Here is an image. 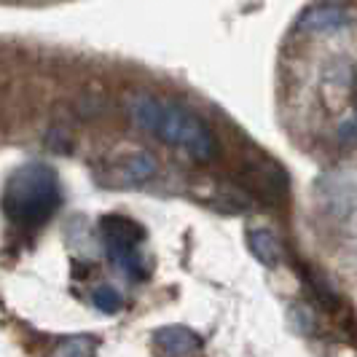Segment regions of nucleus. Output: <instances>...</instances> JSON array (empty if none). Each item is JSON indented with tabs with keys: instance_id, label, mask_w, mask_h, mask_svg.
<instances>
[{
	"instance_id": "obj_11",
	"label": "nucleus",
	"mask_w": 357,
	"mask_h": 357,
	"mask_svg": "<svg viewBox=\"0 0 357 357\" xmlns=\"http://www.w3.org/2000/svg\"><path fill=\"white\" fill-rule=\"evenodd\" d=\"M290 320H293V325H296V331H301V333H314L317 320H314V312H312L306 304L293 306V309H290Z\"/></svg>"
},
{
	"instance_id": "obj_4",
	"label": "nucleus",
	"mask_w": 357,
	"mask_h": 357,
	"mask_svg": "<svg viewBox=\"0 0 357 357\" xmlns=\"http://www.w3.org/2000/svg\"><path fill=\"white\" fill-rule=\"evenodd\" d=\"M352 24V14L344 3H314L298 17V30L312 33V36H331L347 30Z\"/></svg>"
},
{
	"instance_id": "obj_3",
	"label": "nucleus",
	"mask_w": 357,
	"mask_h": 357,
	"mask_svg": "<svg viewBox=\"0 0 357 357\" xmlns=\"http://www.w3.org/2000/svg\"><path fill=\"white\" fill-rule=\"evenodd\" d=\"M100 231L105 239V252L110 264L126 274L129 280H145L148 277V266L140 258L137 248L143 245L145 229L140 223L129 220L124 215H107L100 220Z\"/></svg>"
},
{
	"instance_id": "obj_9",
	"label": "nucleus",
	"mask_w": 357,
	"mask_h": 357,
	"mask_svg": "<svg viewBox=\"0 0 357 357\" xmlns=\"http://www.w3.org/2000/svg\"><path fill=\"white\" fill-rule=\"evenodd\" d=\"M91 301L94 306L100 309V312H107V314H113V312H119L121 306H124V298H121V293L116 290V287L110 285H97L91 290Z\"/></svg>"
},
{
	"instance_id": "obj_8",
	"label": "nucleus",
	"mask_w": 357,
	"mask_h": 357,
	"mask_svg": "<svg viewBox=\"0 0 357 357\" xmlns=\"http://www.w3.org/2000/svg\"><path fill=\"white\" fill-rule=\"evenodd\" d=\"M159 172V164L151 153H135L129 156L124 164V175L132 183H143V180H151L153 175Z\"/></svg>"
},
{
	"instance_id": "obj_13",
	"label": "nucleus",
	"mask_w": 357,
	"mask_h": 357,
	"mask_svg": "<svg viewBox=\"0 0 357 357\" xmlns=\"http://www.w3.org/2000/svg\"><path fill=\"white\" fill-rule=\"evenodd\" d=\"M355 84H357V73H355Z\"/></svg>"
},
{
	"instance_id": "obj_5",
	"label": "nucleus",
	"mask_w": 357,
	"mask_h": 357,
	"mask_svg": "<svg viewBox=\"0 0 357 357\" xmlns=\"http://www.w3.org/2000/svg\"><path fill=\"white\" fill-rule=\"evenodd\" d=\"M151 344L159 357H188L199 349V336L185 325H164L153 333Z\"/></svg>"
},
{
	"instance_id": "obj_7",
	"label": "nucleus",
	"mask_w": 357,
	"mask_h": 357,
	"mask_svg": "<svg viewBox=\"0 0 357 357\" xmlns=\"http://www.w3.org/2000/svg\"><path fill=\"white\" fill-rule=\"evenodd\" d=\"M97 339L94 336H70L54 347L49 357H97Z\"/></svg>"
},
{
	"instance_id": "obj_1",
	"label": "nucleus",
	"mask_w": 357,
	"mask_h": 357,
	"mask_svg": "<svg viewBox=\"0 0 357 357\" xmlns=\"http://www.w3.org/2000/svg\"><path fill=\"white\" fill-rule=\"evenodd\" d=\"M129 116L143 132L159 137L161 143L183 148L191 159L210 161L218 153V140L210 124L180 102L153 94H135L129 100Z\"/></svg>"
},
{
	"instance_id": "obj_6",
	"label": "nucleus",
	"mask_w": 357,
	"mask_h": 357,
	"mask_svg": "<svg viewBox=\"0 0 357 357\" xmlns=\"http://www.w3.org/2000/svg\"><path fill=\"white\" fill-rule=\"evenodd\" d=\"M248 245H250V252L268 268H277L282 264V242L280 236L268 229H252L248 234Z\"/></svg>"
},
{
	"instance_id": "obj_10",
	"label": "nucleus",
	"mask_w": 357,
	"mask_h": 357,
	"mask_svg": "<svg viewBox=\"0 0 357 357\" xmlns=\"http://www.w3.org/2000/svg\"><path fill=\"white\" fill-rule=\"evenodd\" d=\"M304 277H306V282L312 285L314 296L320 298L322 304H325V306H339V296H336V293H333L331 287L325 285V280H320V277H317L314 271H306V268H304Z\"/></svg>"
},
{
	"instance_id": "obj_2",
	"label": "nucleus",
	"mask_w": 357,
	"mask_h": 357,
	"mask_svg": "<svg viewBox=\"0 0 357 357\" xmlns=\"http://www.w3.org/2000/svg\"><path fill=\"white\" fill-rule=\"evenodd\" d=\"M59 178L46 164H24L8 178L3 191V213L17 226H43L59 207Z\"/></svg>"
},
{
	"instance_id": "obj_12",
	"label": "nucleus",
	"mask_w": 357,
	"mask_h": 357,
	"mask_svg": "<svg viewBox=\"0 0 357 357\" xmlns=\"http://www.w3.org/2000/svg\"><path fill=\"white\" fill-rule=\"evenodd\" d=\"M339 135H341V140H344V143H357V110L349 121H344V124H341Z\"/></svg>"
}]
</instances>
